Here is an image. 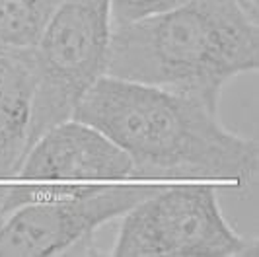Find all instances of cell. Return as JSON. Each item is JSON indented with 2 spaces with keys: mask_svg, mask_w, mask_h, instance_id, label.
<instances>
[{
  "mask_svg": "<svg viewBox=\"0 0 259 257\" xmlns=\"http://www.w3.org/2000/svg\"><path fill=\"white\" fill-rule=\"evenodd\" d=\"M115 257H255L257 240L238 234L224 217L217 187L162 185L127 210Z\"/></svg>",
  "mask_w": 259,
  "mask_h": 257,
  "instance_id": "cell-4",
  "label": "cell"
},
{
  "mask_svg": "<svg viewBox=\"0 0 259 257\" xmlns=\"http://www.w3.org/2000/svg\"><path fill=\"white\" fill-rule=\"evenodd\" d=\"M111 31L109 0H61L31 47V144L45 131L72 119L86 92L105 76Z\"/></svg>",
  "mask_w": 259,
  "mask_h": 257,
  "instance_id": "cell-3",
  "label": "cell"
},
{
  "mask_svg": "<svg viewBox=\"0 0 259 257\" xmlns=\"http://www.w3.org/2000/svg\"><path fill=\"white\" fill-rule=\"evenodd\" d=\"M185 0H109L111 26H129L182 6Z\"/></svg>",
  "mask_w": 259,
  "mask_h": 257,
  "instance_id": "cell-9",
  "label": "cell"
},
{
  "mask_svg": "<svg viewBox=\"0 0 259 257\" xmlns=\"http://www.w3.org/2000/svg\"><path fill=\"white\" fill-rule=\"evenodd\" d=\"M61 0H0V47L29 49Z\"/></svg>",
  "mask_w": 259,
  "mask_h": 257,
  "instance_id": "cell-8",
  "label": "cell"
},
{
  "mask_svg": "<svg viewBox=\"0 0 259 257\" xmlns=\"http://www.w3.org/2000/svg\"><path fill=\"white\" fill-rule=\"evenodd\" d=\"M72 119L115 142L137 180H226L244 187L257 178V141L232 133L219 111L176 92L105 74Z\"/></svg>",
  "mask_w": 259,
  "mask_h": 257,
  "instance_id": "cell-1",
  "label": "cell"
},
{
  "mask_svg": "<svg viewBox=\"0 0 259 257\" xmlns=\"http://www.w3.org/2000/svg\"><path fill=\"white\" fill-rule=\"evenodd\" d=\"M33 96L31 47H0V181L16 178L31 148Z\"/></svg>",
  "mask_w": 259,
  "mask_h": 257,
  "instance_id": "cell-7",
  "label": "cell"
},
{
  "mask_svg": "<svg viewBox=\"0 0 259 257\" xmlns=\"http://www.w3.org/2000/svg\"><path fill=\"white\" fill-rule=\"evenodd\" d=\"M160 187L158 183H84L72 195L20 206L0 222V257L61 255L72 247H80L82 255L98 253L96 230Z\"/></svg>",
  "mask_w": 259,
  "mask_h": 257,
  "instance_id": "cell-5",
  "label": "cell"
},
{
  "mask_svg": "<svg viewBox=\"0 0 259 257\" xmlns=\"http://www.w3.org/2000/svg\"><path fill=\"white\" fill-rule=\"evenodd\" d=\"M249 2H251V4H257V0H249Z\"/></svg>",
  "mask_w": 259,
  "mask_h": 257,
  "instance_id": "cell-10",
  "label": "cell"
},
{
  "mask_svg": "<svg viewBox=\"0 0 259 257\" xmlns=\"http://www.w3.org/2000/svg\"><path fill=\"white\" fill-rule=\"evenodd\" d=\"M14 180L117 181L137 180L129 156L98 128L68 119L45 131L27 150Z\"/></svg>",
  "mask_w": 259,
  "mask_h": 257,
  "instance_id": "cell-6",
  "label": "cell"
},
{
  "mask_svg": "<svg viewBox=\"0 0 259 257\" xmlns=\"http://www.w3.org/2000/svg\"><path fill=\"white\" fill-rule=\"evenodd\" d=\"M257 66V4L185 0L162 16L113 27L105 74L176 92L219 111L224 86Z\"/></svg>",
  "mask_w": 259,
  "mask_h": 257,
  "instance_id": "cell-2",
  "label": "cell"
}]
</instances>
